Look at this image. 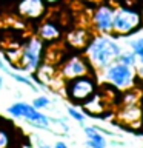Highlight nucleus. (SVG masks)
<instances>
[{"instance_id":"8","label":"nucleus","mask_w":143,"mask_h":148,"mask_svg":"<svg viewBox=\"0 0 143 148\" xmlns=\"http://www.w3.org/2000/svg\"><path fill=\"white\" fill-rule=\"evenodd\" d=\"M18 11L28 17H39L43 12V0H22Z\"/></svg>"},{"instance_id":"24","label":"nucleus","mask_w":143,"mask_h":148,"mask_svg":"<svg viewBox=\"0 0 143 148\" xmlns=\"http://www.w3.org/2000/svg\"><path fill=\"white\" fill-rule=\"evenodd\" d=\"M140 76L143 77V68H140Z\"/></svg>"},{"instance_id":"10","label":"nucleus","mask_w":143,"mask_h":148,"mask_svg":"<svg viewBox=\"0 0 143 148\" xmlns=\"http://www.w3.org/2000/svg\"><path fill=\"white\" fill-rule=\"evenodd\" d=\"M39 34L43 37V39H55V37H59V29L57 26L54 25V23H43V25L40 26L39 29Z\"/></svg>"},{"instance_id":"9","label":"nucleus","mask_w":143,"mask_h":148,"mask_svg":"<svg viewBox=\"0 0 143 148\" xmlns=\"http://www.w3.org/2000/svg\"><path fill=\"white\" fill-rule=\"evenodd\" d=\"M85 73H86V65L83 63V60L78 59V57L71 59L66 65H65V68H63V76L72 77V79L80 77Z\"/></svg>"},{"instance_id":"11","label":"nucleus","mask_w":143,"mask_h":148,"mask_svg":"<svg viewBox=\"0 0 143 148\" xmlns=\"http://www.w3.org/2000/svg\"><path fill=\"white\" fill-rule=\"evenodd\" d=\"M85 133L88 136V140H92L94 143H99L100 147H106V139L100 134V131H97L94 127H85Z\"/></svg>"},{"instance_id":"1","label":"nucleus","mask_w":143,"mask_h":148,"mask_svg":"<svg viewBox=\"0 0 143 148\" xmlns=\"http://www.w3.org/2000/svg\"><path fill=\"white\" fill-rule=\"evenodd\" d=\"M88 56L91 62L97 68H106L112 63L122 53V48L111 39V37H97L95 40L91 42L88 48Z\"/></svg>"},{"instance_id":"4","label":"nucleus","mask_w":143,"mask_h":148,"mask_svg":"<svg viewBox=\"0 0 143 148\" xmlns=\"http://www.w3.org/2000/svg\"><path fill=\"white\" fill-rule=\"evenodd\" d=\"M106 77L108 80L117 88L126 90L131 88L134 83V71L131 66L123 63H111L106 66Z\"/></svg>"},{"instance_id":"5","label":"nucleus","mask_w":143,"mask_h":148,"mask_svg":"<svg viewBox=\"0 0 143 148\" xmlns=\"http://www.w3.org/2000/svg\"><path fill=\"white\" fill-rule=\"evenodd\" d=\"M40 54H42V42L37 39H32L28 42V45L23 49L22 62L25 63L26 71H34L40 65Z\"/></svg>"},{"instance_id":"7","label":"nucleus","mask_w":143,"mask_h":148,"mask_svg":"<svg viewBox=\"0 0 143 148\" xmlns=\"http://www.w3.org/2000/svg\"><path fill=\"white\" fill-rule=\"evenodd\" d=\"M112 16L114 11L109 6H100L94 14L95 28L101 32H111L112 31Z\"/></svg>"},{"instance_id":"22","label":"nucleus","mask_w":143,"mask_h":148,"mask_svg":"<svg viewBox=\"0 0 143 148\" xmlns=\"http://www.w3.org/2000/svg\"><path fill=\"white\" fill-rule=\"evenodd\" d=\"M46 2H49V3H55V2H59V0H46Z\"/></svg>"},{"instance_id":"14","label":"nucleus","mask_w":143,"mask_h":148,"mask_svg":"<svg viewBox=\"0 0 143 148\" xmlns=\"http://www.w3.org/2000/svg\"><path fill=\"white\" fill-rule=\"evenodd\" d=\"M118 62L120 63H123V65H128V66H134L136 65V62H137V56L132 53V51H128V53H120V56H118Z\"/></svg>"},{"instance_id":"6","label":"nucleus","mask_w":143,"mask_h":148,"mask_svg":"<svg viewBox=\"0 0 143 148\" xmlns=\"http://www.w3.org/2000/svg\"><path fill=\"white\" fill-rule=\"evenodd\" d=\"M94 92V83L86 77H76L69 85V97L72 100H86Z\"/></svg>"},{"instance_id":"18","label":"nucleus","mask_w":143,"mask_h":148,"mask_svg":"<svg viewBox=\"0 0 143 148\" xmlns=\"http://www.w3.org/2000/svg\"><path fill=\"white\" fill-rule=\"evenodd\" d=\"M8 147V134L5 131H0V148Z\"/></svg>"},{"instance_id":"17","label":"nucleus","mask_w":143,"mask_h":148,"mask_svg":"<svg viewBox=\"0 0 143 148\" xmlns=\"http://www.w3.org/2000/svg\"><path fill=\"white\" fill-rule=\"evenodd\" d=\"M49 103H51V100L48 99V97L40 96V97H37V99L34 100V103H32V105H34L37 110H39V108H45V106H48Z\"/></svg>"},{"instance_id":"23","label":"nucleus","mask_w":143,"mask_h":148,"mask_svg":"<svg viewBox=\"0 0 143 148\" xmlns=\"http://www.w3.org/2000/svg\"><path fill=\"white\" fill-rule=\"evenodd\" d=\"M2 85H3V79H2V76H0V88H2Z\"/></svg>"},{"instance_id":"20","label":"nucleus","mask_w":143,"mask_h":148,"mask_svg":"<svg viewBox=\"0 0 143 148\" xmlns=\"http://www.w3.org/2000/svg\"><path fill=\"white\" fill-rule=\"evenodd\" d=\"M54 148H68V145H66L65 142H60V140H59V142L54 145Z\"/></svg>"},{"instance_id":"16","label":"nucleus","mask_w":143,"mask_h":148,"mask_svg":"<svg viewBox=\"0 0 143 148\" xmlns=\"http://www.w3.org/2000/svg\"><path fill=\"white\" fill-rule=\"evenodd\" d=\"M68 113H69V116H71L72 119L78 120V123H80V125H83V123H85V119H86V116H85V114H82L80 111H77L76 108H72V106H69V108H68Z\"/></svg>"},{"instance_id":"3","label":"nucleus","mask_w":143,"mask_h":148,"mask_svg":"<svg viewBox=\"0 0 143 148\" xmlns=\"http://www.w3.org/2000/svg\"><path fill=\"white\" fill-rule=\"evenodd\" d=\"M142 23V16L137 11L129 8H120L114 11L112 16V29L118 34H129Z\"/></svg>"},{"instance_id":"2","label":"nucleus","mask_w":143,"mask_h":148,"mask_svg":"<svg viewBox=\"0 0 143 148\" xmlns=\"http://www.w3.org/2000/svg\"><path fill=\"white\" fill-rule=\"evenodd\" d=\"M8 113L14 116V117L29 120L31 125H34L37 128L49 130V119L43 113H40L34 105H28V103H23V102H18V103H14L9 106Z\"/></svg>"},{"instance_id":"13","label":"nucleus","mask_w":143,"mask_h":148,"mask_svg":"<svg viewBox=\"0 0 143 148\" xmlns=\"http://www.w3.org/2000/svg\"><path fill=\"white\" fill-rule=\"evenodd\" d=\"M129 45H131V48H132V53L137 56L138 60H140V63L143 65V37H137L136 40H131Z\"/></svg>"},{"instance_id":"12","label":"nucleus","mask_w":143,"mask_h":148,"mask_svg":"<svg viewBox=\"0 0 143 148\" xmlns=\"http://www.w3.org/2000/svg\"><path fill=\"white\" fill-rule=\"evenodd\" d=\"M68 40L71 42L74 46H83V45L86 43V40H88L86 39V32L82 31V29H77V31H74V32L69 34Z\"/></svg>"},{"instance_id":"15","label":"nucleus","mask_w":143,"mask_h":148,"mask_svg":"<svg viewBox=\"0 0 143 148\" xmlns=\"http://www.w3.org/2000/svg\"><path fill=\"white\" fill-rule=\"evenodd\" d=\"M123 119H126L128 122H134V119H138L140 117V110L137 108V106H128L126 110H125V113L122 114Z\"/></svg>"},{"instance_id":"21","label":"nucleus","mask_w":143,"mask_h":148,"mask_svg":"<svg viewBox=\"0 0 143 148\" xmlns=\"http://www.w3.org/2000/svg\"><path fill=\"white\" fill-rule=\"evenodd\" d=\"M39 148H51L49 145H46L43 140H39Z\"/></svg>"},{"instance_id":"19","label":"nucleus","mask_w":143,"mask_h":148,"mask_svg":"<svg viewBox=\"0 0 143 148\" xmlns=\"http://www.w3.org/2000/svg\"><path fill=\"white\" fill-rule=\"evenodd\" d=\"M0 69H2V71H5L6 74H9L11 73V69H9L6 65H5V62H2V57H0Z\"/></svg>"}]
</instances>
